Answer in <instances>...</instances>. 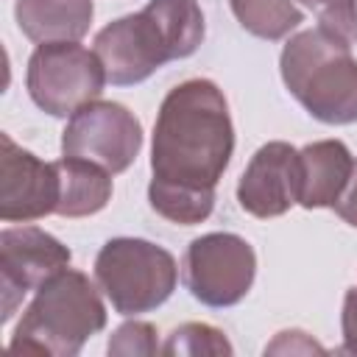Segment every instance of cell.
<instances>
[{"label": "cell", "mask_w": 357, "mask_h": 357, "mask_svg": "<svg viewBox=\"0 0 357 357\" xmlns=\"http://www.w3.org/2000/svg\"><path fill=\"white\" fill-rule=\"evenodd\" d=\"M231 151L234 126L218 84L209 78H190L173 86L153 123L151 209L181 226L206 220Z\"/></svg>", "instance_id": "6da1fadb"}, {"label": "cell", "mask_w": 357, "mask_h": 357, "mask_svg": "<svg viewBox=\"0 0 357 357\" xmlns=\"http://www.w3.org/2000/svg\"><path fill=\"white\" fill-rule=\"evenodd\" d=\"M103 326L106 307L98 287L86 273L64 268L36 287V296L25 307L8 349L75 357Z\"/></svg>", "instance_id": "7a4b0ae2"}, {"label": "cell", "mask_w": 357, "mask_h": 357, "mask_svg": "<svg viewBox=\"0 0 357 357\" xmlns=\"http://www.w3.org/2000/svg\"><path fill=\"white\" fill-rule=\"evenodd\" d=\"M290 95L321 123H357V59L351 45L324 28L298 31L279 59Z\"/></svg>", "instance_id": "3957f363"}, {"label": "cell", "mask_w": 357, "mask_h": 357, "mask_svg": "<svg viewBox=\"0 0 357 357\" xmlns=\"http://www.w3.org/2000/svg\"><path fill=\"white\" fill-rule=\"evenodd\" d=\"M95 282L120 315L162 307L178 282L173 254L151 240L114 237L95 257Z\"/></svg>", "instance_id": "277c9868"}, {"label": "cell", "mask_w": 357, "mask_h": 357, "mask_svg": "<svg viewBox=\"0 0 357 357\" xmlns=\"http://www.w3.org/2000/svg\"><path fill=\"white\" fill-rule=\"evenodd\" d=\"M106 81L98 53L78 42L39 45L31 53L25 73L31 100L53 117H73L81 106L98 100Z\"/></svg>", "instance_id": "5b68a950"}, {"label": "cell", "mask_w": 357, "mask_h": 357, "mask_svg": "<svg viewBox=\"0 0 357 357\" xmlns=\"http://www.w3.org/2000/svg\"><path fill=\"white\" fill-rule=\"evenodd\" d=\"M184 284L206 307H234L245 298L257 276L251 243L231 231L195 237L184 254Z\"/></svg>", "instance_id": "8992f818"}, {"label": "cell", "mask_w": 357, "mask_h": 357, "mask_svg": "<svg viewBox=\"0 0 357 357\" xmlns=\"http://www.w3.org/2000/svg\"><path fill=\"white\" fill-rule=\"evenodd\" d=\"M95 53L103 61L106 78L114 86H131L151 78L162 64L178 59L176 42L165 28L162 17L151 3L137 11L126 14L95 36Z\"/></svg>", "instance_id": "52a82bcc"}, {"label": "cell", "mask_w": 357, "mask_h": 357, "mask_svg": "<svg viewBox=\"0 0 357 357\" xmlns=\"http://www.w3.org/2000/svg\"><path fill=\"white\" fill-rule=\"evenodd\" d=\"M139 120L114 100H92L81 106L61 134V156L92 162L112 176L128 170L139 156Z\"/></svg>", "instance_id": "ba28073f"}, {"label": "cell", "mask_w": 357, "mask_h": 357, "mask_svg": "<svg viewBox=\"0 0 357 357\" xmlns=\"http://www.w3.org/2000/svg\"><path fill=\"white\" fill-rule=\"evenodd\" d=\"M70 248L36 226H11L0 231V298L3 321H11L28 290H36L53 273L70 268Z\"/></svg>", "instance_id": "9c48e42d"}, {"label": "cell", "mask_w": 357, "mask_h": 357, "mask_svg": "<svg viewBox=\"0 0 357 357\" xmlns=\"http://www.w3.org/2000/svg\"><path fill=\"white\" fill-rule=\"evenodd\" d=\"M0 218L6 223H28L56 212L59 167L20 148L8 134H0Z\"/></svg>", "instance_id": "30bf717a"}, {"label": "cell", "mask_w": 357, "mask_h": 357, "mask_svg": "<svg viewBox=\"0 0 357 357\" xmlns=\"http://www.w3.org/2000/svg\"><path fill=\"white\" fill-rule=\"evenodd\" d=\"M298 151L290 142H268L245 165L237 184V201L254 218H279L298 204Z\"/></svg>", "instance_id": "8fae6325"}, {"label": "cell", "mask_w": 357, "mask_h": 357, "mask_svg": "<svg viewBox=\"0 0 357 357\" xmlns=\"http://www.w3.org/2000/svg\"><path fill=\"white\" fill-rule=\"evenodd\" d=\"M298 204L304 209H324L335 206V201L346 190L354 159L340 139H318L298 151Z\"/></svg>", "instance_id": "7c38bea8"}, {"label": "cell", "mask_w": 357, "mask_h": 357, "mask_svg": "<svg viewBox=\"0 0 357 357\" xmlns=\"http://www.w3.org/2000/svg\"><path fill=\"white\" fill-rule=\"evenodd\" d=\"M92 0H17L20 31L36 42H78L92 22Z\"/></svg>", "instance_id": "4fadbf2b"}, {"label": "cell", "mask_w": 357, "mask_h": 357, "mask_svg": "<svg viewBox=\"0 0 357 357\" xmlns=\"http://www.w3.org/2000/svg\"><path fill=\"white\" fill-rule=\"evenodd\" d=\"M56 167H59V181H61L56 215L86 218V215L100 212L109 204V198H112V173L109 170H103L92 162H84V159H70V156H61L56 162Z\"/></svg>", "instance_id": "5bb4252c"}, {"label": "cell", "mask_w": 357, "mask_h": 357, "mask_svg": "<svg viewBox=\"0 0 357 357\" xmlns=\"http://www.w3.org/2000/svg\"><path fill=\"white\" fill-rule=\"evenodd\" d=\"M237 22L259 39H284L304 22V11L293 0H229Z\"/></svg>", "instance_id": "9a60e30c"}, {"label": "cell", "mask_w": 357, "mask_h": 357, "mask_svg": "<svg viewBox=\"0 0 357 357\" xmlns=\"http://www.w3.org/2000/svg\"><path fill=\"white\" fill-rule=\"evenodd\" d=\"M231 343L229 337L209 326V324H198V321H190V324H181L176 326L165 346H162V354H170V357H198V354H231Z\"/></svg>", "instance_id": "2e32d148"}, {"label": "cell", "mask_w": 357, "mask_h": 357, "mask_svg": "<svg viewBox=\"0 0 357 357\" xmlns=\"http://www.w3.org/2000/svg\"><path fill=\"white\" fill-rule=\"evenodd\" d=\"M298 3L315 14L318 28L349 45L357 42V0H298Z\"/></svg>", "instance_id": "e0dca14e"}, {"label": "cell", "mask_w": 357, "mask_h": 357, "mask_svg": "<svg viewBox=\"0 0 357 357\" xmlns=\"http://www.w3.org/2000/svg\"><path fill=\"white\" fill-rule=\"evenodd\" d=\"M106 351L112 357H153L159 351V343H156V326L148 324V321H128L123 326L114 329V335L109 337V346Z\"/></svg>", "instance_id": "ac0fdd59"}, {"label": "cell", "mask_w": 357, "mask_h": 357, "mask_svg": "<svg viewBox=\"0 0 357 357\" xmlns=\"http://www.w3.org/2000/svg\"><path fill=\"white\" fill-rule=\"evenodd\" d=\"M312 354V351H324V346H318L315 340H310L304 332L298 329H287V332H279L276 340L271 346H265V354Z\"/></svg>", "instance_id": "d6986e66"}, {"label": "cell", "mask_w": 357, "mask_h": 357, "mask_svg": "<svg viewBox=\"0 0 357 357\" xmlns=\"http://www.w3.org/2000/svg\"><path fill=\"white\" fill-rule=\"evenodd\" d=\"M340 326H343V354H357V287H351L343 298V315H340Z\"/></svg>", "instance_id": "ffe728a7"}, {"label": "cell", "mask_w": 357, "mask_h": 357, "mask_svg": "<svg viewBox=\"0 0 357 357\" xmlns=\"http://www.w3.org/2000/svg\"><path fill=\"white\" fill-rule=\"evenodd\" d=\"M332 209L337 212V218H343L349 226L357 229V162H354V170H351V176H349L346 190L340 192V198L335 201Z\"/></svg>", "instance_id": "44dd1931"}]
</instances>
